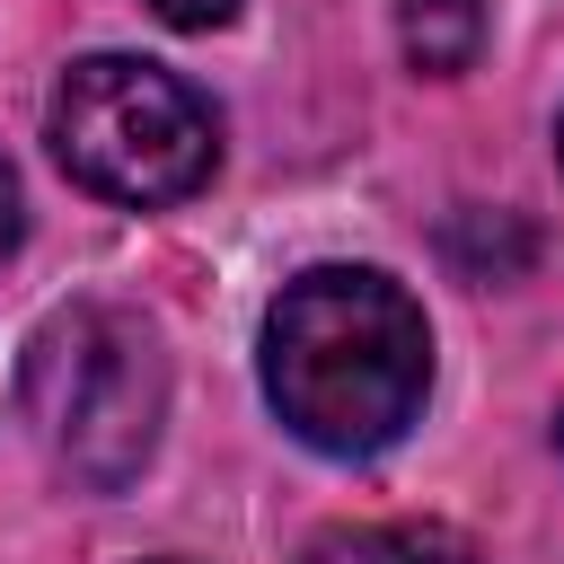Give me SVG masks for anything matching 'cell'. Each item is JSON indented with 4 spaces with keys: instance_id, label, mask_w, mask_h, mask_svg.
Wrapping results in <instances>:
<instances>
[{
    "instance_id": "1",
    "label": "cell",
    "mask_w": 564,
    "mask_h": 564,
    "mask_svg": "<svg viewBox=\"0 0 564 564\" xmlns=\"http://www.w3.org/2000/svg\"><path fill=\"white\" fill-rule=\"evenodd\" d=\"M432 388L423 300L379 264H308L264 308V397L291 441L326 458L388 449Z\"/></svg>"
},
{
    "instance_id": "2",
    "label": "cell",
    "mask_w": 564,
    "mask_h": 564,
    "mask_svg": "<svg viewBox=\"0 0 564 564\" xmlns=\"http://www.w3.org/2000/svg\"><path fill=\"white\" fill-rule=\"evenodd\" d=\"M26 423L53 449V467L88 494H123L167 423V352L159 326L115 308V300H79L62 317L35 326L26 370H18Z\"/></svg>"
},
{
    "instance_id": "3",
    "label": "cell",
    "mask_w": 564,
    "mask_h": 564,
    "mask_svg": "<svg viewBox=\"0 0 564 564\" xmlns=\"http://www.w3.org/2000/svg\"><path fill=\"white\" fill-rule=\"evenodd\" d=\"M53 159L70 167V185L150 212V203H185L212 176L220 132L176 70L141 53H88L53 88Z\"/></svg>"
},
{
    "instance_id": "4",
    "label": "cell",
    "mask_w": 564,
    "mask_h": 564,
    "mask_svg": "<svg viewBox=\"0 0 564 564\" xmlns=\"http://www.w3.org/2000/svg\"><path fill=\"white\" fill-rule=\"evenodd\" d=\"M308 564H476V555L432 520H361V529H326Z\"/></svg>"
},
{
    "instance_id": "5",
    "label": "cell",
    "mask_w": 564,
    "mask_h": 564,
    "mask_svg": "<svg viewBox=\"0 0 564 564\" xmlns=\"http://www.w3.org/2000/svg\"><path fill=\"white\" fill-rule=\"evenodd\" d=\"M397 44H405L414 70L458 79V70L476 62V44H485V9H476V0H405V9H397Z\"/></svg>"
},
{
    "instance_id": "6",
    "label": "cell",
    "mask_w": 564,
    "mask_h": 564,
    "mask_svg": "<svg viewBox=\"0 0 564 564\" xmlns=\"http://www.w3.org/2000/svg\"><path fill=\"white\" fill-rule=\"evenodd\" d=\"M150 9H159L167 26H185V35H203V26H229L238 0H150Z\"/></svg>"
},
{
    "instance_id": "7",
    "label": "cell",
    "mask_w": 564,
    "mask_h": 564,
    "mask_svg": "<svg viewBox=\"0 0 564 564\" xmlns=\"http://www.w3.org/2000/svg\"><path fill=\"white\" fill-rule=\"evenodd\" d=\"M18 247V176H9V159H0V256Z\"/></svg>"
},
{
    "instance_id": "8",
    "label": "cell",
    "mask_w": 564,
    "mask_h": 564,
    "mask_svg": "<svg viewBox=\"0 0 564 564\" xmlns=\"http://www.w3.org/2000/svg\"><path fill=\"white\" fill-rule=\"evenodd\" d=\"M555 141H564V132H555Z\"/></svg>"
}]
</instances>
